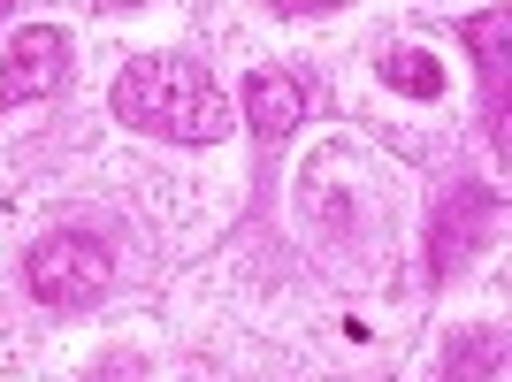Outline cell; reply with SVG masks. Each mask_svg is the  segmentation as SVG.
I'll return each instance as SVG.
<instances>
[{
  "mask_svg": "<svg viewBox=\"0 0 512 382\" xmlns=\"http://www.w3.org/2000/svg\"><path fill=\"white\" fill-rule=\"evenodd\" d=\"M115 115H123L130 130L192 138V146H207V138L230 130V100H222L192 62H130L123 77H115Z\"/></svg>",
  "mask_w": 512,
  "mask_h": 382,
  "instance_id": "6da1fadb",
  "label": "cell"
},
{
  "mask_svg": "<svg viewBox=\"0 0 512 382\" xmlns=\"http://www.w3.org/2000/svg\"><path fill=\"white\" fill-rule=\"evenodd\" d=\"M23 283H31L39 306L77 314V306H100V298H107V283H115V253H107L100 237H85V230H54V237H39V245L23 253Z\"/></svg>",
  "mask_w": 512,
  "mask_h": 382,
  "instance_id": "7a4b0ae2",
  "label": "cell"
},
{
  "mask_svg": "<svg viewBox=\"0 0 512 382\" xmlns=\"http://www.w3.org/2000/svg\"><path fill=\"white\" fill-rule=\"evenodd\" d=\"M69 85V39L54 23L39 31H16L8 62H0V107H23V100H54Z\"/></svg>",
  "mask_w": 512,
  "mask_h": 382,
  "instance_id": "3957f363",
  "label": "cell"
},
{
  "mask_svg": "<svg viewBox=\"0 0 512 382\" xmlns=\"http://www.w3.org/2000/svg\"><path fill=\"white\" fill-rule=\"evenodd\" d=\"M490 222H497V199H490L482 184H459V191L444 199V214H436V268L451 276V268L474 253V237L490 230Z\"/></svg>",
  "mask_w": 512,
  "mask_h": 382,
  "instance_id": "277c9868",
  "label": "cell"
},
{
  "mask_svg": "<svg viewBox=\"0 0 512 382\" xmlns=\"http://www.w3.org/2000/svg\"><path fill=\"white\" fill-rule=\"evenodd\" d=\"M299 115H306V85L299 77H283V69H253V77H245V123H253L260 138L299 130Z\"/></svg>",
  "mask_w": 512,
  "mask_h": 382,
  "instance_id": "5b68a950",
  "label": "cell"
},
{
  "mask_svg": "<svg viewBox=\"0 0 512 382\" xmlns=\"http://www.w3.org/2000/svg\"><path fill=\"white\" fill-rule=\"evenodd\" d=\"M383 85L413 92V100H436V92H444V69H436L428 46H390V54H383Z\"/></svg>",
  "mask_w": 512,
  "mask_h": 382,
  "instance_id": "8992f818",
  "label": "cell"
},
{
  "mask_svg": "<svg viewBox=\"0 0 512 382\" xmlns=\"http://www.w3.org/2000/svg\"><path fill=\"white\" fill-rule=\"evenodd\" d=\"M467 46L482 54V69H490V92L505 85V8H490V16L467 23Z\"/></svg>",
  "mask_w": 512,
  "mask_h": 382,
  "instance_id": "52a82bcc",
  "label": "cell"
},
{
  "mask_svg": "<svg viewBox=\"0 0 512 382\" xmlns=\"http://www.w3.org/2000/svg\"><path fill=\"white\" fill-rule=\"evenodd\" d=\"M490 367H497V337H467L459 360H451V375L459 382H490Z\"/></svg>",
  "mask_w": 512,
  "mask_h": 382,
  "instance_id": "ba28073f",
  "label": "cell"
},
{
  "mask_svg": "<svg viewBox=\"0 0 512 382\" xmlns=\"http://www.w3.org/2000/svg\"><path fill=\"white\" fill-rule=\"evenodd\" d=\"M276 16H329V8H344V0H268Z\"/></svg>",
  "mask_w": 512,
  "mask_h": 382,
  "instance_id": "9c48e42d",
  "label": "cell"
},
{
  "mask_svg": "<svg viewBox=\"0 0 512 382\" xmlns=\"http://www.w3.org/2000/svg\"><path fill=\"white\" fill-rule=\"evenodd\" d=\"M100 8H138V0H100Z\"/></svg>",
  "mask_w": 512,
  "mask_h": 382,
  "instance_id": "30bf717a",
  "label": "cell"
},
{
  "mask_svg": "<svg viewBox=\"0 0 512 382\" xmlns=\"http://www.w3.org/2000/svg\"><path fill=\"white\" fill-rule=\"evenodd\" d=\"M8 8H16V0H0V16H8Z\"/></svg>",
  "mask_w": 512,
  "mask_h": 382,
  "instance_id": "8fae6325",
  "label": "cell"
}]
</instances>
